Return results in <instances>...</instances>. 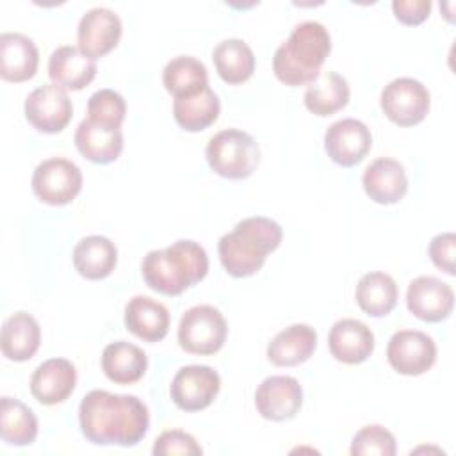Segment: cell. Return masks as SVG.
Returning a JSON list of instances; mask_svg holds the SVG:
<instances>
[{"instance_id": "26", "label": "cell", "mask_w": 456, "mask_h": 456, "mask_svg": "<svg viewBox=\"0 0 456 456\" xmlns=\"http://www.w3.org/2000/svg\"><path fill=\"white\" fill-rule=\"evenodd\" d=\"M118 264L116 244L103 235H87L73 249V265L86 280L107 278Z\"/></svg>"}, {"instance_id": "6", "label": "cell", "mask_w": 456, "mask_h": 456, "mask_svg": "<svg viewBox=\"0 0 456 456\" xmlns=\"http://www.w3.org/2000/svg\"><path fill=\"white\" fill-rule=\"evenodd\" d=\"M228 335L223 314L212 305H196L185 310L178 322V344L191 354L217 353Z\"/></svg>"}, {"instance_id": "20", "label": "cell", "mask_w": 456, "mask_h": 456, "mask_svg": "<svg viewBox=\"0 0 456 456\" xmlns=\"http://www.w3.org/2000/svg\"><path fill=\"white\" fill-rule=\"evenodd\" d=\"M75 146L87 160L94 164H109L123 151V132L119 126L103 125L86 118L75 130Z\"/></svg>"}, {"instance_id": "21", "label": "cell", "mask_w": 456, "mask_h": 456, "mask_svg": "<svg viewBox=\"0 0 456 456\" xmlns=\"http://www.w3.org/2000/svg\"><path fill=\"white\" fill-rule=\"evenodd\" d=\"M39 52L34 41L20 32L0 36V77L7 82H25L37 71Z\"/></svg>"}, {"instance_id": "23", "label": "cell", "mask_w": 456, "mask_h": 456, "mask_svg": "<svg viewBox=\"0 0 456 456\" xmlns=\"http://www.w3.org/2000/svg\"><path fill=\"white\" fill-rule=\"evenodd\" d=\"M317 347V333L308 324H290L273 337L267 358L276 367H294L306 362Z\"/></svg>"}, {"instance_id": "24", "label": "cell", "mask_w": 456, "mask_h": 456, "mask_svg": "<svg viewBox=\"0 0 456 456\" xmlns=\"http://www.w3.org/2000/svg\"><path fill=\"white\" fill-rule=\"evenodd\" d=\"M41 344V328L27 312H16L4 321L0 347L11 362L30 360Z\"/></svg>"}, {"instance_id": "16", "label": "cell", "mask_w": 456, "mask_h": 456, "mask_svg": "<svg viewBox=\"0 0 456 456\" xmlns=\"http://www.w3.org/2000/svg\"><path fill=\"white\" fill-rule=\"evenodd\" d=\"M77 385V369L66 358H50L39 363L30 378V392L41 404L66 401Z\"/></svg>"}, {"instance_id": "30", "label": "cell", "mask_w": 456, "mask_h": 456, "mask_svg": "<svg viewBox=\"0 0 456 456\" xmlns=\"http://www.w3.org/2000/svg\"><path fill=\"white\" fill-rule=\"evenodd\" d=\"M212 61L217 75L226 84H242L255 71V53L249 45L239 37H228L212 52Z\"/></svg>"}, {"instance_id": "3", "label": "cell", "mask_w": 456, "mask_h": 456, "mask_svg": "<svg viewBox=\"0 0 456 456\" xmlns=\"http://www.w3.org/2000/svg\"><path fill=\"white\" fill-rule=\"evenodd\" d=\"M281 237V226L274 219L246 217L219 239V260L230 276L248 278L262 269L267 255L280 246Z\"/></svg>"}, {"instance_id": "28", "label": "cell", "mask_w": 456, "mask_h": 456, "mask_svg": "<svg viewBox=\"0 0 456 456\" xmlns=\"http://www.w3.org/2000/svg\"><path fill=\"white\" fill-rule=\"evenodd\" d=\"M349 102V84L335 71H322L305 91V107L321 118L331 116Z\"/></svg>"}, {"instance_id": "14", "label": "cell", "mask_w": 456, "mask_h": 456, "mask_svg": "<svg viewBox=\"0 0 456 456\" xmlns=\"http://www.w3.org/2000/svg\"><path fill=\"white\" fill-rule=\"evenodd\" d=\"M123 25L119 16L109 7L86 11L77 27L78 48L93 59L107 55L119 43Z\"/></svg>"}, {"instance_id": "32", "label": "cell", "mask_w": 456, "mask_h": 456, "mask_svg": "<svg viewBox=\"0 0 456 456\" xmlns=\"http://www.w3.org/2000/svg\"><path fill=\"white\" fill-rule=\"evenodd\" d=\"M221 112L217 94L207 87L201 93L187 98H175L173 116L175 121L187 132H200L208 128Z\"/></svg>"}, {"instance_id": "2", "label": "cell", "mask_w": 456, "mask_h": 456, "mask_svg": "<svg viewBox=\"0 0 456 456\" xmlns=\"http://www.w3.org/2000/svg\"><path fill=\"white\" fill-rule=\"evenodd\" d=\"M208 273V256L201 244L180 239L167 248L151 249L141 264L146 285L164 296H178Z\"/></svg>"}, {"instance_id": "1", "label": "cell", "mask_w": 456, "mask_h": 456, "mask_svg": "<svg viewBox=\"0 0 456 456\" xmlns=\"http://www.w3.org/2000/svg\"><path fill=\"white\" fill-rule=\"evenodd\" d=\"M78 422L91 444L132 447L146 436L150 411L137 395L94 388L80 401Z\"/></svg>"}, {"instance_id": "34", "label": "cell", "mask_w": 456, "mask_h": 456, "mask_svg": "<svg viewBox=\"0 0 456 456\" xmlns=\"http://www.w3.org/2000/svg\"><path fill=\"white\" fill-rule=\"evenodd\" d=\"M395 451V436L379 424L362 428L351 442L353 456H394Z\"/></svg>"}, {"instance_id": "8", "label": "cell", "mask_w": 456, "mask_h": 456, "mask_svg": "<svg viewBox=\"0 0 456 456\" xmlns=\"http://www.w3.org/2000/svg\"><path fill=\"white\" fill-rule=\"evenodd\" d=\"M379 105L392 123L399 126H413L428 116L431 98L420 80L399 77L383 87Z\"/></svg>"}, {"instance_id": "11", "label": "cell", "mask_w": 456, "mask_h": 456, "mask_svg": "<svg viewBox=\"0 0 456 456\" xmlns=\"http://www.w3.org/2000/svg\"><path fill=\"white\" fill-rule=\"evenodd\" d=\"M221 388L217 370L208 365H185L176 370L169 395L183 411H200L214 403Z\"/></svg>"}, {"instance_id": "15", "label": "cell", "mask_w": 456, "mask_h": 456, "mask_svg": "<svg viewBox=\"0 0 456 456\" xmlns=\"http://www.w3.org/2000/svg\"><path fill=\"white\" fill-rule=\"evenodd\" d=\"M408 310L424 322L447 319L454 306V292L449 283L435 276H417L406 290Z\"/></svg>"}, {"instance_id": "25", "label": "cell", "mask_w": 456, "mask_h": 456, "mask_svg": "<svg viewBox=\"0 0 456 456\" xmlns=\"http://www.w3.org/2000/svg\"><path fill=\"white\" fill-rule=\"evenodd\" d=\"M148 369L146 353L126 340H116L103 347L102 370L118 385H132L139 381Z\"/></svg>"}, {"instance_id": "31", "label": "cell", "mask_w": 456, "mask_h": 456, "mask_svg": "<svg viewBox=\"0 0 456 456\" xmlns=\"http://www.w3.org/2000/svg\"><path fill=\"white\" fill-rule=\"evenodd\" d=\"M0 436L5 444L23 447L37 436V419L34 411L16 397L0 399Z\"/></svg>"}, {"instance_id": "10", "label": "cell", "mask_w": 456, "mask_h": 456, "mask_svg": "<svg viewBox=\"0 0 456 456\" xmlns=\"http://www.w3.org/2000/svg\"><path fill=\"white\" fill-rule=\"evenodd\" d=\"M27 121L43 134H57L66 128L73 116V105L66 89L55 84H43L25 98Z\"/></svg>"}, {"instance_id": "9", "label": "cell", "mask_w": 456, "mask_h": 456, "mask_svg": "<svg viewBox=\"0 0 456 456\" xmlns=\"http://www.w3.org/2000/svg\"><path fill=\"white\" fill-rule=\"evenodd\" d=\"M390 367L404 376H420L436 362L435 340L419 330H399L387 344Z\"/></svg>"}, {"instance_id": "17", "label": "cell", "mask_w": 456, "mask_h": 456, "mask_svg": "<svg viewBox=\"0 0 456 456\" xmlns=\"http://www.w3.org/2000/svg\"><path fill=\"white\" fill-rule=\"evenodd\" d=\"M362 185L372 201L379 205H392L403 200L406 194L408 176L404 166L399 160L379 157L365 167L362 175Z\"/></svg>"}, {"instance_id": "22", "label": "cell", "mask_w": 456, "mask_h": 456, "mask_svg": "<svg viewBox=\"0 0 456 456\" xmlns=\"http://www.w3.org/2000/svg\"><path fill=\"white\" fill-rule=\"evenodd\" d=\"M125 326L144 342H159L167 335L169 312L150 296H134L125 306Z\"/></svg>"}, {"instance_id": "7", "label": "cell", "mask_w": 456, "mask_h": 456, "mask_svg": "<svg viewBox=\"0 0 456 456\" xmlns=\"http://www.w3.org/2000/svg\"><path fill=\"white\" fill-rule=\"evenodd\" d=\"M82 189L80 167L64 157H50L39 162L32 175V191L46 205L71 203Z\"/></svg>"}, {"instance_id": "33", "label": "cell", "mask_w": 456, "mask_h": 456, "mask_svg": "<svg viewBox=\"0 0 456 456\" xmlns=\"http://www.w3.org/2000/svg\"><path fill=\"white\" fill-rule=\"evenodd\" d=\"M126 103L125 98L114 89H100L89 96L87 118L103 125L119 126L125 121Z\"/></svg>"}, {"instance_id": "36", "label": "cell", "mask_w": 456, "mask_h": 456, "mask_svg": "<svg viewBox=\"0 0 456 456\" xmlns=\"http://www.w3.org/2000/svg\"><path fill=\"white\" fill-rule=\"evenodd\" d=\"M454 251H456V235L452 232L438 233L431 239L428 253L431 262L444 273L454 274Z\"/></svg>"}, {"instance_id": "13", "label": "cell", "mask_w": 456, "mask_h": 456, "mask_svg": "<svg viewBox=\"0 0 456 456\" xmlns=\"http://www.w3.org/2000/svg\"><path fill=\"white\" fill-rule=\"evenodd\" d=\"M303 404V388L292 376H269L255 392L256 411L273 422L294 419Z\"/></svg>"}, {"instance_id": "5", "label": "cell", "mask_w": 456, "mask_h": 456, "mask_svg": "<svg viewBox=\"0 0 456 456\" xmlns=\"http://www.w3.org/2000/svg\"><path fill=\"white\" fill-rule=\"evenodd\" d=\"M205 157L214 173L230 180H242L253 175L260 162V148L253 135L239 128H226L212 135Z\"/></svg>"}, {"instance_id": "35", "label": "cell", "mask_w": 456, "mask_h": 456, "mask_svg": "<svg viewBox=\"0 0 456 456\" xmlns=\"http://www.w3.org/2000/svg\"><path fill=\"white\" fill-rule=\"evenodd\" d=\"M151 452L155 456H200L203 449L192 435L182 429H167L157 436Z\"/></svg>"}, {"instance_id": "27", "label": "cell", "mask_w": 456, "mask_h": 456, "mask_svg": "<svg viewBox=\"0 0 456 456\" xmlns=\"http://www.w3.org/2000/svg\"><path fill=\"white\" fill-rule=\"evenodd\" d=\"M397 283L381 271L363 274L354 289V299L362 312L370 317H385L397 305Z\"/></svg>"}, {"instance_id": "18", "label": "cell", "mask_w": 456, "mask_h": 456, "mask_svg": "<svg viewBox=\"0 0 456 456\" xmlns=\"http://www.w3.org/2000/svg\"><path fill=\"white\" fill-rule=\"evenodd\" d=\"M328 347L335 360L356 365L372 354L374 333L358 319H340L330 330Z\"/></svg>"}, {"instance_id": "4", "label": "cell", "mask_w": 456, "mask_h": 456, "mask_svg": "<svg viewBox=\"0 0 456 456\" xmlns=\"http://www.w3.org/2000/svg\"><path fill=\"white\" fill-rule=\"evenodd\" d=\"M331 52L328 28L314 20L297 23L273 57V71L280 82L290 87L310 84L321 73V66Z\"/></svg>"}, {"instance_id": "19", "label": "cell", "mask_w": 456, "mask_h": 456, "mask_svg": "<svg viewBox=\"0 0 456 456\" xmlns=\"http://www.w3.org/2000/svg\"><path fill=\"white\" fill-rule=\"evenodd\" d=\"M48 77L62 89L80 91L96 77V61L78 46L62 45L48 59Z\"/></svg>"}, {"instance_id": "12", "label": "cell", "mask_w": 456, "mask_h": 456, "mask_svg": "<svg viewBox=\"0 0 456 456\" xmlns=\"http://www.w3.org/2000/svg\"><path fill=\"white\" fill-rule=\"evenodd\" d=\"M372 148L369 126L354 118H344L331 123L324 134V150L328 157L342 166L351 167L365 159Z\"/></svg>"}, {"instance_id": "37", "label": "cell", "mask_w": 456, "mask_h": 456, "mask_svg": "<svg viewBox=\"0 0 456 456\" xmlns=\"http://www.w3.org/2000/svg\"><path fill=\"white\" fill-rule=\"evenodd\" d=\"M392 11L395 18L404 25H419L431 12L429 0H394Z\"/></svg>"}, {"instance_id": "29", "label": "cell", "mask_w": 456, "mask_h": 456, "mask_svg": "<svg viewBox=\"0 0 456 456\" xmlns=\"http://www.w3.org/2000/svg\"><path fill=\"white\" fill-rule=\"evenodd\" d=\"M162 82L166 91L175 98H187L208 87V73L200 59L178 55L164 66Z\"/></svg>"}]
</instances>
